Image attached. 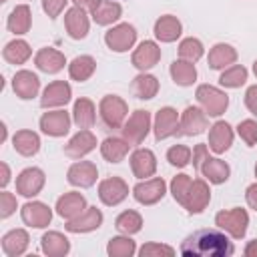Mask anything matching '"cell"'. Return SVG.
<instances>
[{
	"mask_svg": "<svg viewBox=\"0 0 257 257\" xmlns=\"http://www.w3.org/2000/svg\"><path fill=\"white\" fill-rule=\"evenodd\" d=\"M215 225L223 231H227L233 239H241L247 233V225H249V215L245 209L235 207L229 211H219L215 215Z\"/></svg>",
	"mask_w": 257,
	"mask_h": 257,
	"instance_id": "cell-2",
	"label": "cell"
},
{
	"mask_svg": "<svg viewBox=\"0 0 257 257\" xmlns=\"http://www.w3.org/2000/svg\"><path fill=\"white\" fill-rule=\"evenodd\" d=\"M245 106L253 114H257V84H253V86L247 88V92H245Z\"/></svg>",
	"mask_w": 257,
	"mask_h": 257,
	"instance_id": "cell-50",
	"label": "cell"
},
{
	"mask_svg": "<svg viewBox=\"0 0 257 257\" xmlns=\"http://www.w3.org/2000/svg\"><path fill=\"white\" fill-rule=\"evenodd\" d=\"M167 161L173 165V167H187L189 161H191V149L185 147V145H173L169 151H167Z\"/></svg>",
	"mask_w": 257,
	"mask_h": 257,
	"instance_id": "cell-44",
	"label": "cell"
},
{
	"mask_svg": "<svg viewBox=\"0 0 257 257\" xmlns=\"http://www.w3.org/2000/svg\"><path fill=\"white\" fill-rule=\"evenodd\" d=\"M237 60V50L231 46V44H215L211 50H209V66L213 70H221L229 64H233Z\"/></svg>",
	"mask_w": 257,
	"mask_h": 257,
	"instance_id": "cell-31",
	"label": "cell"
},
{
	"mask_svg": "<svg viewBox=\"0 0 257 257\" xmlns=\"http://www.w3.org/2000/svg\"><path fill=\"white\" fill-rule=\"evenodd\" d=\"M98 112H100L102 122L108 128H120L126 114H128V106L120 96L106 94V96H102V100L98 104Z\"/></svg>",
	"mask_w": 257,
	"mask_h": 257,
	"instance_id": "cell-3",
	"label": "cell"
},
{
	"mask_svg": "<svg viewBox=\"0 0 257 257\" xmlns=\"http://www.w3.org/2000/svg\"><path fill=\"white\" fill-rule=\"evenodd\" d=\"M255 177H257V165H255Z\"/></svg>",
	"mask_w": 257,
	"mask_h": 257,
	"instance_id": "cell-57",
	"label": "cell"
},
{
	"mask_svg": "<svg viewBox=\"0 0 257 257\" xmlns=\"http://www.w3.org/2000/svg\"><path fill=\"white\" fill-rule=\"evenodd\" d=\"M201 175L209 181V183H213V185H221V183H225L227 179H229V165L225 163V161H221V159H215V157H207L203 163H201Z\"/></svg>",
	"mask_w": 257,
	"mask_h": 257,
	"instance_id": "cell-26",
	"label": "cell"
},
{
	"mask_svg": "<svg viewBox=\"0 0 257 257\" xmlns=\"http://www.w3.org/2000/svg\"><path fill=\"white\" fill-rule=\"evenodd\" d=\"M195 96H197V100L201 102V106L205 108V112L209 116H221L229 106V96L223 90H219L217 86H211V84L197 86Z\"/></svg>",
	"mask_w": 257,
	"mask_h": 257,
	"instance_id": "cell-4",
	"label": "cell"
},
{
	"mask_svg": "<svg viewBox=\"0 0 257 257\" xmlns=\"http://www.w3.org/2000/svg\"><path fill=\"white\" fill-rule=\"evenodd\" d=\"M247 80V68L237 64V66H229L227 70H223V74L219 76V82L227 88H239L243 82Z\"/></svg>",
	"mask_w": 257,
	"mask_h": 257,
	"instance_id": "cell-42",
	"label": "cell"
},
{
	"mask_svg": "<svg viewBox=\"0 0 257 257\" xmlns=\"http://www.w3.org/2000/svg\"><path fill=\"white\" fill-rule=\"evenodd\" d=\"M128 147L131 143L126 139H118V137H108L102 141L100 145V155L108 161V163H120L126 155H128Z\"/></svg>",
	"mask_w": 257,
	"mask_h": 257,
	"instance_id": "cell-29",
	"label": "cell"
},
{
	"mask_svg": "<svg viewBox=\"0 0 257 257\" xmlns=\"http://www.w3.org/2000/svg\"><path fill=\"white\" fill-rule=\"evenodd\" d=\"M86 211V199L80 195V193H64L58 201H56V213L62 217V219H66V221H70V219H74V217H78L80 213H84Z\"/></svg>",
	"mask_w": 257,
	"mask_h": 257,
	"instance_id": "cell-20",
	"label": "cell"
},
{
	"mask_svg": "<svg viewBox=\"0 0 257 257\" xmlns=\"http://www.w3.org/2000/svg\"><path fill=\"white\" fill-rule=\"evenodd\" d=\"M102 225V213L100 209L96 207H86L84 213H80L78 217L70 219L66 223V231L70 233H88V231H94Z\"/></svg>",
	"mask_w": 257,
	"mask_h": 257,
	"instance_id": "cell-16",
	"label": "cell"
},
{
	"mask_svg": "<svg viewBox=\"0 0 257 257\" xmlns=\"http://www.w3.org/2000/svg\"><path fill=\"white\" fill-rule=\"evenodd\" d=\"M237 133L245 141V145H249V147L257 145V122L255 120H251V118L241 120L239 126H237Z\"/></svg>",
	"mask_w": 257,
	"mask_h": 257,
	"instance_id": "cell-46",
	"label": "cell"
},
{
	"mask_svg": "<svg viewBox=\"0 0 257 257\" xmlns=\"http://www.w3.org/2000/svg\"><path fill=\"white\" fill-rule=\"evenodd\" d=\"M94 68H96L94 58L88 56V54H82V56H76V58L68 64V74H70L72 80L84 82V80H88V78L92 76Z\"/></svg>",
	"mask_w": 257,
	"mask_h": 257,
	"instance_id": "cell-34",
	"label": "cell"
},
{
	"mask_svg": "<svg viewBox=\"0 0 257 257\" xmlns=\"http://www.w3.org/2000/svg\"><path fill=\"white\" fill-rule=\"evenodd\" d=\"M44 181H46V177H44V173L40 169H36V167L24 169L16 179V191L22 197H34V195H38L42 191Z\"/></svg>",
	"mask_w": 257,
	"mask_h": 257,
	"instance_id": "cell-13",
	"label": "cell"
},
{
	"mask_svg": "<svg viewBox=\"0 0 257 257\" xmlns=\"http://www.w3.org/2000/svg\"><path fill=\"white\" fill-rule=\"evenodd\" d=\"M135 251H137V245L128 237H112L106 245V253L110 257H131L135 255Z\"/></svg>",
	"mask_w": 257,
	"mask_h": 257,
	"instance_id": "cell-41",
	"label": "cell"
},
{
	"mask_svg": "<svg viewBox=\"0 0 257 257\" xmlns=\"http://www.w3.org/2000/svg\"><path fill=\"white\" fill-rule=\"evenodd\" d=\"M120 14H122V8H120L118 2H104L102 0L100 6L92 12V20L96 24H100V26H106V24L116 22L120 18Z\"/></svg>",
	"mask_w": 257,
	"mask_h": 257,
	"instance_id": "cell-39",
	"label": "cell"
},
{
	"mask_svg": "<svg viewBox=\"0 0 257 257\" xmlns=\"http://www.w3.org/2000/svg\"><path fill=\"white\" fill-rule=\"evenodd\" d=\"M179 56L183 60H189V62H197L201 56H203V44L201 40L197 38H185L181 44H179Z\"/></svg>",
	"mask_w": 257,
	"mask_h": 257,
	"instance_id": "cell-43",
	"label": "cell"
},
{
	"mask_svg": "<svg viewBox=\"0 0 257 257\" xmlns=\"http://www.w3.org/2000/svg\"><path fill=\"white\" fill-rule=\"evenodd\" d=\"M209 157V151H207V145H197L195 151H193V167L199 171L201 169V163Z\"/></svg>",
	"mask_w": 257,
	"mask_h": 257,
	"instance_id": "cell-51",
	"label": "cell"
},
{
	"mask_svg": "<svg viewBox=\"0 0 257 257\" xmlns=\"http://www.w3.org/2000/svg\"><path fill=\"white\" fill-rule=\"evenodd\" d=\"M72 2H74V6H78V8H82V10H86V12L92 14L100 6L102 0H72Z\"/></svg>",
	"mask_w": 257,
	"mask_h": 257,
	"instance_id": "cell-52",
	"label": "cell"
},
{
	"mask_svg": "<svg viewBox=\"0 0 257 257\" xmlns=\"http://www.w3.org/2000/svg\"><path fill=\"white\" fill-rule=\"evenodd\" d=\"M114 227H116L120 233H124V235L139 233L141 227H143V217H141L137 211H131V209H128V211H122V213L116 217Z\"/></svg>",
	"mask_w": 257,
	"mask_h": 257,
	"instance_id": "cell-40",
	"label": "cell"
},
{
	"mask_svg": "<svg viewBox=\"0 0 257 257\" xmlns=\"http://www.w3.org/2000/svg\"><path fill=\"white\" fill-rule=\"evenodd\" d=\"M66 2H68V0H42V8H44V12H46L50 18H56V16L64 10Z\"/></svg>",
	"mask_w": 257,
	"mask_h": 257,
	"instance_id": "cell-49",
	"label": "cell"
},
{
	"mask_svg": "<svg viewBox=\"0 0 257 257\" xmlns=\"http://www.w3.org/2000/svg\"><path fill=\"white\" fill-rule=\"evenodd\" d=\"M8 30L14 32V34H26L30 30V24H32V16H30V8L26 4H20L16 6L10 16H8Z\"/></svg>",
	"mask_w": 257,
	"mask_h": 257,
	"instance_id": "cell-35",
	"label": "cell"
},
{
	"mask_svg": "<svg viewBox=\"0 0 257 257\" xmlns=\"http://www.w3.org/2000/svg\"><path fill=\"white\" fill-rule=\"evenodd\" d=\"M30 54H32V50H30L28 42H24V40H12L2 50L4 60L10 64H24L30 58Z\"/></svg>",
	"mask_w": 257,
	"mask_h": 257,
	"instance_id": "cell-38",
	"label": "cell"
},
{
	"mask_svg": "<svg viewBox=\"0 0 257 257\" xmlns=\"http://www.w3.org/2000/svg\"><path fill=\"white\" fill-rule=\"evenodd\" d=\"M0 169H2L0 185H2V187H6V185H8V181H10V169H8V165H6V163H0Z\"/></svg>",
	"mask_w": 257,
	"mask_h": 257,
	"instance_id": "cell-55",
	"label": "cell"
},
{
	"mask_svg": "<svg viewBox=\"0 0 257 257\" xmlns=\"http://www.w3.org/2000/svg\"><path fill=\"white\" fill-rule=\"evenodd\" d=\"M135 40H137V30L128 22L116 24L110 30H106V34H104L106 46L110 50H114V52H126L135 44Z\"/></svg>",
	"mask_w": 257,
	"mask_h": 257,
	"instance_id": "cell-6",
	"label": "cell"
},
{
	"mask_svg": "<svg viewBox=\"0 0 257 257\" xmlns=\"http://www.w3.org/2000/svg\"><path fill=\"white\" fill-rule=\"evenodd\" d=\"M94 147H96V137H94L90 131L82 128V131H78V133L66 143L64 155L70 157V159H80V157L88 155Z\"/></svg>",
	"mask_w": 257,
	"mask_h": 257,
	"instance_id": "cell-17",
	"label": "cell"
},
{
	"mask_svg": "<svg viewBox=\"0 0 257 257\" xmlns=\"http://www.w3.org/2000/svg\"><path fill=\"white\" fill-rule=\"evenodd\" d=\"M179 112L173 106H163L155 116V139L163 141L179 133Z\"/></svg>",
	"mask_w": 257,
	"mask_h": 257,
	"instance_id": "cell-11",
	"label": "cell"
},
{
	"mask_svg": "<svg viewBox=\"0 0 257 257\" xmlns=\"http://www.w3.org/2000/svg\"><path fill=\"white\" fill-rule=\"evenodd\" d=\"M72 120L80 128H90L96 120V108L90 98H78L72 108Z\"/></svg>",
	"mask_w": 257,
	"mask_h": 257,
	"instance_id": "cell-32",
	"label": "cell"
},
{
	"mask_svg": "<svg viewBox=\"0 0 257 257\" xmlns=\"http://www.w3.org/2000/svg\"><path fill=\"white\" fill-rule=\"evenodd\" d=\"M161 58V48L153 40H145L139 44V48L133 52V66L139 70H149L153 68Z\"/></svg>",
	"mask_w": 257,
	"mask_h": 257,
	"instance_id": "cell-19",
	"label": "cell"
},
{
	"mask_svg": "<svg viewBox=\"0 0 257 257\" xmlns=\"http://www.w3.org/2000/svg\"><path fill=\"white\" fill-rule=\"evenodd\" d=\"M12 145H14L16 153H20L22 157H32L40 149V139L32 131H18L12 137Z\"/></svg>",
	"mask_w": 257,
	"mask_h": 257,
	"instance_id": "cell-33",
	"label": "cell"
},
{
	"mask_svg": "<svg viewBox=\"0 0 257 257\" xmlns=\"http://www.w3.org/2000/svg\"><path fill=\"white\" fill-rule=\"evenodd\" d=\"M165 191H167L165 181L161 177H155V179L137 183L133 189V195L141 205H155L165 197Z\"/></svg>",
	"mask_w": 257,
	"mask_h": 257,
	"instance_id": "cell-7",
	"label": "cell"
},
{
	"mask_svg": "<svg viewBox=\"0 0 257 257\" xmlns=\"http://www.w3.org/2000/svg\"><path fill=\"white\" fill-rule=\"evenodd\" d=\"M209 201H211V189H209L207 181L195 179L191 183V187H189V193L185 197L183 207L189 213H201V211H205V207L209 205Z\"/></svg>",
	"mask_w": 257,
	"mask_h": 257,
	"instance_id": "cell-10",
	"label": "cell"
},
{
	"mask_svg": "<svg viewBox=\"0 0 257 257\" xmlns=\"http://www.w3.org/2000/svg\"><path fill=\"white\" fill-rule=\"evenodd\" d=\"M171 76L179 86H191L197 78V68L189 60H175L171 64Z\"/></svg>",
	"mask_w": 257,
	"mask_h": 257,
	"instance_id": "cell-36",
	"label": "cell"
},
{
	"mask_svg": "<svg viewBox=\"0 0 257 257\" xmlns=\"http://www.w3.org/2000/svg\"><path fill=\"white\" fill-rule=\"evenodd\" d=\"M70 94H72V90H70V84L66 80H54L44 88V92L40 96V106L42 108L62 106L70 100Z\"/></svg>",
	"mask_w": 257,
	"mask_h": 257,
	"instance_id": "cell-14",
	"label": "cell"
},
{
	"mask_svg": "<svg viewBox=\"0 0 257 257\" xmlns=\"http://www.w3.org/2000/svg\"><path fill=\"white\" fill-rule=\"evenodd\" d=\"M34 62H36V66H38L42 72L54 74V72H58V70L64 68L66 58H64L62 52H58V50H54V48H40V50L36 52V56H34Z\"/></svg>",
	"mask_w": 257,
	"mask_h": 257,
	"instance_id": "cell-25",
	"label": "cell"
},
{
	"mask_svg": "<svg viewBox=\"0 0 257 257\" xmlns=\"http://www.w3.org/2000/svg\"><path fill=\"white\" fill-rule=\"evenodd\" d=\"M28 243H30V237L24 229H12L2 237V251L8 257H18L26 251Z\"/></svg>",
	"mask_w": 257,
	"mask_h": 257,
	"instance_id": "cell-27",
	"label": "cell"
},
{
	"mask_svg": "<svg viewBox=\"0 0 257 257\" xmlns=\"http://www.w3.org/2000/svg\"><path fill=\"white\" fill-rule=\"evenodd\" d=\"M207 124H209V118L205 110L197 106H187L179 120V135H187V137L201 135L207 128Z\"/></svg>",
	"mask_w": 257,
	"mask_h": 257,
	"instance_id": "cell-8",
	"label": "cell"
},
{
	"mask_svg": "<svg viewBox=\"0 0 257 257\" xmlns=\"http://www.w3.org/2000/svg\"><path fill=\"white\" fill-rule=\"evenodd\" d=\"M233 143V128L225 120H217L209 131V149L217 155L225 153Z\"/></svg>",
	"mask_w": 257,
	"mask_h": 257,
	"instance_id": "cell-24",
	"label": "cell"
},
{
	"mask_svg": "<svg viewBox=\"0 0 257 257\" xmlns=\"http://www.w3.org/2000/svg\"><path fill=\"white\" fill-rule=\"evenodd\" d=\"M133 92L137 98L141 100H149L153 96H157L159 92V80L153 76V74H139L135 80H133Z\"/></svg>",
	"mask_w": 257,
	"mask_h": 257,
	"instance_id": "cell-37",
	"label": "cell"
},
{
	"mask_svg": "<svg viewBox=\"0 0 257 257\" xmlns=\"http://www.w3.org/2000/svg\"><path fill=\"white\" fill-rule=\"evenodd\" d=\"M131 169L135 173L137 179H147L153 177L157 171V159L153 155V151L149 149H137L131 155Z\"/></svg>",
	"mask_w": 257,
	"mask_h": 257,
	"instance_id": "cell-22",
	"label": "cell"
},
{
	"mask_svg": "<svg viewBox=\"0 0 257 257\" xmlns=\"http://www.w3.org/2000/svg\"><path fill=\"white\" fill-rule=\"evenodd\" d=\"M245 199H247V205H249L251 209L257 211V183H253V185L247 187V191H245Z\"/></svg>",
	"mask_w": 257,
	"mask_h": 257,
	"instance_id": "cell-53",
	"label": "cell"
},
{
	"mask_svg": "<svg viewBox=\"0 0 257 257\" xmlns=\"http://www.w3.org/2000/svg\"><path fill=\"white\" fill-rule=\"evenodd\" d=\"M20 215H22V221L28 227H34V229H42V227H46L52 221V211L48 209V205H44L40 201L26 203L22 207Z\"/></svg>",
	"mask_w": 257,
	"mask_h": 257,
	"instance_id": "cell-15",
	"label": "cell"
},
{
	"mask_svg": "<svg viewBox=\"0 0 257 257\" xmlns=\"http://www.w3.org/2000/svg\"><path fill=\"white\" fill-rule=\"evenodd\" d=\"M128 195V185L120 179V177H110V179H104L100 181L98 185V197L104 205L108 207H114L118 203H122Z\"/></svg>",
	"mask_w": 257,
	"mask_h": 257,
	"instance_id": "cell-9",
	"label": "cell"
},
{
	"mask_svg": "<svg viewBox=\"0 0 257 257\" xmlns=\"http://www.w3.org/2000/svg\"><path fill=\"white\" fill-rule=\"evenodd\" d=\"M151 131V114L149 110H135L128 120L122 124V139H126L131 145H141Z\"/></svg>",
	"mask_w": 257,
	"mask_h": 257,
	"instance_id": "cell-5",
	"label": "cell"
},
{
	"mask_svg": "<svg viewBox=\"0 0 257 257\" xmlns=\"http://www.w3.org/2000/svg\"><path fill=\"white\" fill-rule=\"evenodd\" d=\"M40 128L48 137H64L70 128V116L66 110H48L40 116Z\"/></svg>",
	"mask_w": 257,
	"mask_h": 257,
	"instance_id": "cell-12",
	"label": "cell"
},
{
	"mask_svg": "<svg viewBox=\"0 0 257 257\" xmlns=\"http://www.w3.org/2000/svg\"><path fill=\"white\" fill-rule=\"evenodd\" d=\"M40 245H42V251H44L46 255H50V257H62V255H66V253L70 251L68 239H66L62 233H58V231H48V233H44Z\"/></svg>",
	"mask_w": 257,
	"mask_h": 257,
	"instance_id": "cell-30",
	"label": "cell"
},
{
	"mask_svg": "<svg viewBox=\"0 0 257 257\" xmlns=\"http://www.w3.org/2000/svg\"><path fill=\"white\" fill-rule=\"evenodd\" d=\"M139 253H141V257H157V255L173 257L175 255V249L169 247V245H161V243H145L139 249Z\"/></svg>",
	"mask_w": 257,
	"mask_h": 257,
	"instance_id": "cell-47",
	"label": "cell"
},
{
	"mask_svg": "<svg viewBox=\"0 0 257 257\" xmlns=\"http://www.w3.org/2000/svg\"><path fill=\"white\" fill-rule=\"evenodd\" d=\"M253 72H255V76H257V60L253 62Z\"/></svg>",
	"mask_w": 257,
	"mask_h": 257,
	"instance_id": "cell-56",
	"label": "cell"
},
{
	"mask_svg": "<svg viewBox=\"0 0 257 257\" xmlns=\"http://www.w3.org/2000/svg\"><path fill=\"white\" fill-rule=\"evenodd\" d=\"M64 26H66V32L70 38L74 40H80L88 34V16H86V10L78 8V6H72L66 14H64Z\"/></svg>",
	"mask_w": 257,
	"mask_h": 257,
	"instance_id": "cell-21",
	"label": "cell"
},
{
	"mask_svg": "<svg viewBox=\"0 0 257 257\" xmlns=\"http://www.w3.org/2000/svg\"><path fill=\"white\" fill-rule=\"evenodd\" d=\"M233 251V243L217 229H199L181 245V255L187 257H229Z\"/></svg>",
	"mask_w": 257,
	"mask_h": 257,
	"instance_id": "cell-1",
	"label": "cell"
},
{
	"mask_svg": "<svg viewBox=\"0 0 257 257\" xmlns=\"http://www.w3.org/2000/svg\"><path fill=\"white\" fill-rule=\"evenodd\" d=\"M14 211H16V197H14L12 193L2 191V193H0V217L6 219V217H10Z\"/></svg>",
	"mask_w": 257,
	"mask_h": 257,
	"instance_id": "cell-48",
	"label": "cell"
},
{
	"mask_svg": "<svg viewBox=\"0 0 257 257\" xmlns=\"http://www.w3.org/2000/svg\"><path fill=\"white\" fill-rule=\"evenodd\" d=\"M191 177L189 175H177V177H173V181H171V193H173V199L177 201V203H185V197H187V193H189V187H191Z\"/></svg>",
	"mask_w": 257,
	"mask_h": 257,
	"instance_id": "cell-45",
	"label": "cell"
},
{
	"mask_svg": "<svg viewBox=\"0 0 257 257\" xmlns=\"http://www.w3.org/2000/svg\"><path fill=\"white\" fill-rule=\"evenodd\" d=\"M12 88H14V92H16L20 98L28 100V98H32V96L38 94L40 80H38V76H36L34 72H30V70H18V72L14 74V78H12Z\"/></svg>",
	"mask_w": 257,
	"mask_h": 257,
	"instance_id": "cell-23",
	"label": "cell"
},
{
	"mask_svg": "<svg viewBox=\"0 0 257 257\" xmlns=\"http://www.w3.org/2000/svg\"><path fill=\"white\" fill-rule=\"evenodd\" d=\"M243 253H245V257H257V239H253V241H249Z\"/></svg>",
	"mask_w": 257,
	"mask_h": 257,
	"instance_id": "cell-54",
	"label": "cell"
},
{
	"mask_svg": "<svg viewBox=\"0 0 257 257\" xmlns=\"http://www.w3.org/2000/svg\"><path fill=\"white\" fill-rule=\"evenodd\" d=\"M0 2H6V0H0Z\"/></svg>",
	"mask_w": 257,
	"mask_h": 257,
	"instance_id": "cell-58",
	"label": "cell"
},
{
	"mask_svg": "<svg viewBox=\"0 0 257 257\" xmlns=\"http://www.w3.org/2000/svg\"><path fill=\"white\" fill-rule=\"evenodd\" d=\"M181 22L177 16H171V14H165L161 16L157 22H155V36L161 40V42H173L181 36Z\"/></svg>",
	"mask_w": 257,
	"mask_h": 257,
	"instance_id": "cell-28",
	"label": "cell"
},
{
	"mask_svg": "<svg viewBox=\"0 0 257 257\" xmlns=\"http://www.w3.org/2000/svg\"><path fill=\"white\" fill-rule=\"evenodd\" d=\"M68 183L74 185V187H90L96 183V177H98V171H96V165L90 163V161H80V163H74L68 173Z\"/></svg>",
	"mask_w": 257,
	"mask_h": 257,
	"instance_id": "cell-18",
	"label": "cell"
}]
</instances>
